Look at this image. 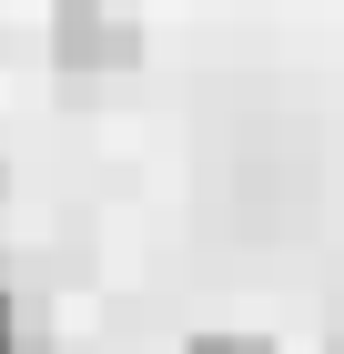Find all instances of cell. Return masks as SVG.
Returning <instances> with one entry per match:
<instances>
[{
    "instance_id": "cell-1",
    "label": "cell",
    "mask_w": 344,
    "mask_h": 354,
    "mask_svg": "<svg viewBox=\"0 0 344 354\" xmlns=\"http://www.w3.org/2000/svg\"><path fill=\"white\" fill-rule=\"evenodd\" d=\"M142 51V30L122 21V0H51V61L61 71H122Z\"/></svg>"
},
{
    "instance_id": "cell-2",
    "label": "cell",
    "mask_w": 344,
    "mask_h": 354,
    "mask_svg": "<svg viewBox=\"0 0 344 354\" xmlns=\"http://www.w3.org/2000/svg\"><path fill=\"white\" fill-rule=\"evenodd\" d=\"M0 354H21V304L0 294Z\"/></svg>"
},
{
    "instance_id": "cell-3",
    "label": "cell",
    "mask_w": 344,
    "mask_h": 354,
    "mask_svg": "<svg viewBox=\"0 0 344 354\" xmlns=\"http://www.w3.org/2000/svg\"><path fill=\"white\" fill-rule=\"evenodd\" d=\"M192 354H264V344H243V334H212V344H192Z\"/></svg>"
},
{
    "instance_id": "cell-4",
    "label": "cell",
    "mask_w": 344,
    "mask_h": 354,
    "mask_svg": "<svg viewBox=\"0 0 344 354\" xmlns=\"http://www.w3.org/2000/svg\"><path fill=\"white\" fill-rule=\"evenodd\" d=\"M0 192H10V172H0Z\"/></svg>"
}]
</instances>
